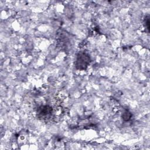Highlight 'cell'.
Here are the masks:
<instances>
[{
  "label": "cell",
  "instance_id": "obj_1",
  "mask_svg": "<svg viewBox=\"0 0 150 150\" xmlns=\"http://www.w3.org/2000/svg\"><path fill=\"white\" fill-rule=\"evenodd\" d=\"M77 62V66L79 67V69H81V67H83V69H84L89 62V58L86 54H81L78 56Z\"/></svg>",
  "mask_w": 150,
  "mask_h": 150
}]
</instances>
